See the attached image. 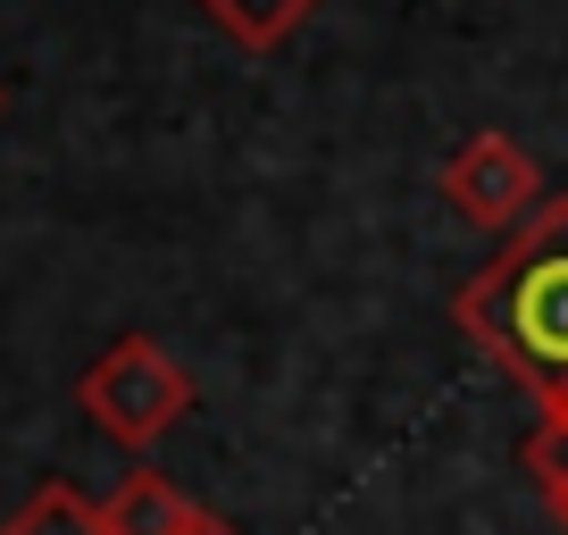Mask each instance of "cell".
Returning <instances> with one entry per match:
<instances>
[{
  "mask_svg": "<svg viewBox=\"0 0 568 535\" xmlns=\"http://www.w3.org/2000/svg\"><path fill=\"white\" fill-rule=\"evenodd\" d=\"M101 518H109V535H193L210 511H201L184 485H168L160 468H125L118 494L101 502Z\"/></svg>",
  "mask_w": 568,
  "mask_h": 535,
  "instance_id": "277c9868",
  "label": "cell"
},
{
  "mask_svg": "<svg viewBox=\"0 0 568 535\" xmlns=\"http://www.w3.org/2000/svg\"><path fill=\"white\" fill-rule=\"evenodd\" d=\"M193 535H234V527H226V518H201V527H193Z\"/></svg>",
  "mask_w": 568,
  "mask_h": 535,
  "instance_id": "ba28073f",
  "label": "cell"
},
{
  "mask_svg": "<svg viewBox=\"0 0 568 535\" xmlns=\"http://www.w3.org/2000/svg\"><path fill=\"white\" fill-rule=\"evenodd\" d=\"M527 477H535V494H544V511L568 527V411H560V418H535V435H527Z\"/></svg>",
  "mask_w": 568,
  "mask_h": 535,
  "instance_id": "52a82bcc",
  "label": "cell"
},
{
  "mask_svg": "<svg viewBox=\"0 0 568 535\" xmlns=\"http://www.w3.org/2000/svg\"><path fill=\"white\" fill-rule=\"evenodd\" d=\"M452 319L535 402V418L568 411V193L501 234L494 260L460 285Z\"/></svg>",
  "mask_w": 568,
  "mask_h": 535,
  "instance_id": "6da1fadb",
  "label": "cell"
},
{
  "mask_svg": "<svg viewBox=\"0 0 568 535\" xmlns=\"http://www.w3.org/2000/svg\"><path fill=\"white\" fill-rule=\"evenodd\" d=\"M435 193L452 201V218L477 234H518L535 210H544V168H535V151L518 143V134H494V125H477V134H460L452 143V160L435 168Z\"/></svg>",
  "mask_w": 568,
  "mask_h": 535,
  "instance_id": "3957f363",
  "label": "cell"
},
{
  "mask_svg": "<svg viewBox=\"0 0 568 535\" xmlns=\"http://www.w3.org/2000/svg\"><path fill=\"white\" fill-rule=\"evenodd\" d=\"M75 402H84V418L109 435V444L151 452L168 427L193 418V376H184L151 335H118L84 376H75Z\"/></svg>",
  "mask_w": 568,
  "mask_h": 535,
  "instance_id": "7a4b0ae2",
  "label": "cell"
},
{
  "mask_svg": "<svg viewBox=\"0 0 568 535\" xmlns=\"http://www.w3.org/2000/svg\"><path fill=\"white\" fill-rule=\"evenodd\" d=\"M201 9H210V18L226 26L243 51H276V42L293 34V26H302L318 0H201Z\"/></svg>",
  "mask_w": 568,
  "mask_h": 535,
  "instance_id": "8992f818",
  "label": "cell"
},
{
  "mask_svg": "<svg viewBox=\"0 0 568 535\" xmlns=\"http://www.w3.org/2000/svg\"><path fill=\"white\" fill-rule=\"evenodd\" d=\"M0 535H109V518H101V502H84L68 477H51V485L26 494V511L0 518Z\"/></svg>",
  "mask_w": 568,
  "mask_h": 535,
  "instance_id": "5b68a950",
  "label": "cell"
}]
</instances>
